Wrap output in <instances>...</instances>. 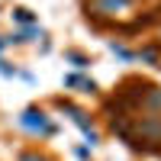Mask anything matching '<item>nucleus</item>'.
Returning <instances> with one entry per match:
<instances>
[{
	"label": "nucleus",
	"mask_w": 161,
	"mask_h": 161,
	"mask_svg": "<svg viewBox=\"0 0 161 161\" xmlns=\"http://www.w3.org/2000/svg\"><path fill=\"white\" fill-rule=\"evenodd\" d=\"M19 126L23 129H32V132H52V123L45 119V113H39V110H26L19 116Z\"/></svg>",
	"instance_id": "nucleus-1"
},
{
	"label": "nucleus",
	"mask_w": 161,
	"mask_h": 161,
	"mask_svg": "<svg viewBox=\"0 0 161 161\" xmlns=\"http://www.w3.org/2000/svg\"><path fill=\"white\" fill-rule=\"evenodd\" d=\"M129 3H132V0H97L100 10H126Z\"/></svg>",
	"instance_id": "nucleus-2"
},
{
	"label": "nucleus",
	"mask_w": 161,
	"mask_h": 161,
	"mask_svg": "<svg viewBox=\"0 0 161 161\" xmlns=\"http://www.w3.org/2000/svg\"><path fill=\"white\" fill-rule=\"evenodd\" d=\"M16 19H19V23H29L32 13H29V10H16Z\"/></svg>",
	"instance_id": "nucleus-3"
},
{
	"label": "nucleus",
	"mask_w": 161,
	"mask_h": 161,
	"mask_svg": "<svg viewBox=\"0 0 161 161\" xmlns=\"http://www.w3.org/2000/svg\"><path fill=\"white\" fill-rule=\"evenodd\" d=\"M23 161H42V158H36V155H23Z\"/></svg>",
	"instance_id": "nucleus-4"
}]
</instances>
